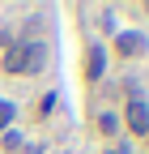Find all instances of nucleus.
<instances>
[{
    "mask_svg": "<svg viewBox=\"0 0 149 154\" xmlns=\"http://www.w3.org/2000/svg\"><path fill=\"white\" fill-rule=\"evenodd\" d=\"M119 124H124V137L145 141V133H149V99H128L124 111H119Z\"/></svg>",
    "mask_w": 149,
    "mask_h": 154,
    "instance_id": "nucleus-4",
    "label": "nucleus"
},
{
    "mask_svg": "<svg viewBox=\"0 0 149 154\" xmlns=\"http://www.w3.org/2000/svg\"><path fill=\"white\" fill-rule=\"evenodd\" d=\"M94 133L107 141V146H115L119 137H124V124H119V111L115 107H102L98 116H94Z\"/></svg>",
    "mask_w": 149,
    "mask_h": 154,
    "instance_id": "nucleus-5",
    "label": "nucleus"
},
{
    "mask_svg": "<svg viewBox=\"0 0 149 154\" xmlns=\"http://www.w3.org/2000/svg\"><path fill=\"white\" fill-rule=\"evenodd\" d=\"M55 107H60V99H55V90H47L43 99H39V116H51Z\"/></svg>",
    "mask_w": 149,
    "mask_h": 154,
    "instance_id": "nucleus-9",
    "label": "nucleus"
},
{
    "mask_svg": "<svg viewBox=\"0 0 149 154\" xmlns=\"http://www.w3.org/2000/svg\"><path fill=\"white\" fill-rule=\"evenodd\" d=\"M102 154H132V146H128V137H119V141H115V146H107V150H102Z\"/></svg>",
    "mask_w": 149,
    "mask_h": 154,
    "instance_id": "nucleus-11",
    "label": "nucleus"
},
{
    "mask_svg": "<svg viewBox=\"0 0 149 154\" xmlns=\"http://www.w3.org/2000/svg\"><path fill=\"white\" fill-rule=\"evenodd\" d=\"M119 94H124V103H128V99H145L141 77H132V73H128V77H119Z\"/></svg>",
    "mask_w": 149,
    "mask_h": 154,
    "instance_id": "nucleus-8",
    "label": "nucleus"
},
{
    "mask_svg": "<svg viewBox=\"0 0 149 154\" xmlns=\"http://www.w3.org/2000/svg\"><path fill=\"white\" fill-rule=\"evenodd\" d=\"M107 64H111L107 43H102V38H89V43L81 47V77H85V86L107 82Z\"/></svg>",
    "mask_w": 149,
    "mask_h": 154,
    "instance_id": "nucleus-3",
    "label": "nucleus"
},
{
    "mask_svg": "<svg viewBox=\"0 0 149 154\" xmlns=\"http://www.w3.org/2000/svg\"><path fill=\"white\" fill-rule=\"evenodd\" d=\"M47 64H51L47 38H17L9 51H0V73L4 77H39Z\"/></svg>",
    "mask_w": 149,
    "mask_h": 154,
    "instance_id": "nucleus-1",
    "label": "nucleus"
},
{
    "mask_svg": "<svg viewBox=\"0 0 149 154\" xmlns=\"http://www.w3.org/2000/svg\"><path fill=\"white\" fill-rule=\"evenodd\" d=\"M145 150H149V133H145Z\"/></svg>",
    "mask_w": 149,
    "mask_h": 154,
    "instance_id": "nucleus-12",
    "label": "nucleus"
},
{
    "mask_svg": "<svg viewBox=\"0 0 149 154\" xmlns=\"http://www.w3.org/2000/svg\"><path fill=\"white\" fill-rule=\"evenodd\" d=\"M26 141H30V137H26V128H22V124H13L9 133H0V154H22Z\"/></svg>",
    "mask_w": 149,
    "mask_h": 154,
    "instance_id": "nucleus-6",
    "label": "nucleus"
},
{
    "mask_svg": "<svg viewBox=\"0 0 149 154\" xmlns=\"http://www.w3.org/2000/svg\"><path fill=\"white\" fill-rule=\"evenodd\" d=\"M17 116H22V111H17V103L0 94V133H9V128L17 124Z\"/></svg>",
    "mask_w": 149,
    "mask_h": 154,
    "instance_id": "nucleus-7",
    "label": "nucleus"
},
{
    "mask_svg": "<svg viewBox=\"0 0 149 154\" xmlns=\"http://www.w3.org/2000/svg\"><path fill=\"white\" fill-rule=\"evenodd\" d=\"M107 51L115 56V60H124V64L145 60V56H149V30H141V26H124V30H115V34H111Z\"/></svg>",
    "mask_w": 149,
    "mask_h": 154,
    "instance_id": "nucleus-2",
    "label": "nucleus"
},
{
    "mask_svg": "<svg viewBox=\"0 0 149 154\" xmlns=\"http://www.w3.org/2000/svg\"><path fill=\"white\" fill-rule=\"evenodd\" d=\"M22 154H47V141H43V137H30V141H26V150H22Z\"/></svg>",
    "mask_w": 149,
    "mask_h": 154,
    "instance_id": "nucleus-10",
    "label": "nucleus"
}]
</instances>
